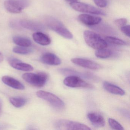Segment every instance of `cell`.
<instances>
[{"instance_id": "16", "label": "cell", "mask_w": 130, "mask_h": 130, "mask_svg": "<svg viewBox=\"0 0 130 130\" xmlns=\"http://www.w3.org/2000/svg\"><path fill=\"white\" fill-rule=\"evenodd\" d=\"M32 38L36 42L44 46L48 45L51 42V38L48 36L41 32L34 33Z\"/></svg>"}, {"instance_id": "19", "label": "cell", "mask_w": 130, "mask_h": 130, "mask_svg": "<svg viewBox=\"0 0 130 130\" xmlns=\"http://www.w3.org/2000/svg\"><path fill=\"white\" fill-rule=\"evenodd\" d=\"M13 41L16 44L22 47H28L32 44L31 41L30 39L22 36H14L13 38Z\"/></svg>"}, {"instance_id": "30", "label": "cell", "mask_w": 130, "mask_h": 130, "mask_svg": "<svg viewBox=\"0 0 130 130\" xmlns=\"http://www.w3.org/2000/svg\"><path fill=\"white\" fill-rule=\"evenodd\" d=\"M67 1H71V2H74V1H76L77 0H67Z\"/></svg>"}, {"instance_id": "18", "label": "cell", "mask_w": 130, "mask_h": 130, "mask_svg": "<svg viewBox=\"0 0 130 130\" xmlns=\"http://www.w3.org/2000/svg\"><path fill=\"white\" fill-rule=\"evenodd\" d=\"M60 72L65 75H75L78 76H83L88 79H93L96 78L95 77L93 74L89 73H81L70 69H60Z\"/></svg>"}, {"instance_id": "2", "label": "cell", "mask_w": 130, "mask_h": 130, "mask_svg": "<svg viewBox=\"0 0 130 130\" xmlns=\"http://www.w3.org/2000/svg\"><path fill=\"white\" fill-rule=\"evenodd\" d=\"M47 26L52 30L68 39H73V35L70 31L59 20L54 18H50L47 20Z\"/></svg>"}, {"instance_id": "7", "label": "cell", "mask_w": 130, "mask_h": 130, "mask_svg": "<svg viewBox=\"0 0 130 130\" xmlns=\"http://www.w3.org/2000/svg\"><path fill=\"white\" fill-rule=\"evenodd\" d=\"M28 0H6L4 6L6 9L9 12L19 13L28 6Z\"/></svg>"}, {"instance_id": "12", "label": "cell", "mask_w": 130, "mask_h": 130, "mask_svg": "<svg viewBox=\"0 0 130 130\" xmlns=\"http://www.w3.org/2000/svg\"><path fill=\"white\" fill-rule=\"evenodd\" d=\"M87 118L92 124L96 127H102L105 124L104 117L99 113L90 112L87 114Z\"/></svg>"}, {"instance_id": "21", "label": "cell", "mask_w": 130, "mask_h": 130, "mask_svg": "<svg viewBox=\"0 0 130 130\" xmlns=\"http://www.w3.org/2000/svg\"><path fill=\"white\" fill-rule=\"evenodd\" d=\"M95 54L96 57L102 59H105L111 57L112 52L109 49L104 48L96 50Z\"/></svg>"}, {"instance_id": "29", "label": "cell", "mask_w": 130, "mask_h": 130, "mask_svg": "<svg viewBox=\"0 0 130 130\" xmlns=\"http://www.w3.org/2000/svg\"><path fill=\"white\" fill-rule=\"evenodd\" d=\"M2 107V101L1 99H0V111L1 110V108Z\"/></svg>"}, {"instance_id": "17", "label": "cell", "mask_w": 130, "mask_h": 130, "mask_svg": "<svg viewBox=\"0 0 130 130\" xmlns=\"http://www.w3.org/2000/svg\"><path fill=\"white\" fill-rule=\"evenodd\" d=\"M103 87L105 90L112 94L123 96L125 93L124 90L121 87L108 82L103 83Z\"/></svg>"}, {"instance_id": "27", "label": "cell", "mask_w": 130, "mask_h": 130, "mask_svg": "<svg viewBox=\"0 0 130 130\" xmlns=\"http://www.w3.org/2000/svg\"><path fill=\"white\" fill-rule=\"evenodd\" d=\"M130 25H125L122 27H120V29L122 32L126 36L130 38Z\"/></svg>"}, {"instance_id": "26", "label": "cell", "mask_w": 130, "mask_h": 130, "mask_svg": "<svg viewBox=\"0 0 130 130\" xmlns=\"http://www.w3.org/2000/svg\"><path fill=\"white\" fill-rule=\"evenodd\" d=\"M115 24L119 27H121L127 25V20L125 18H121L115 21Z\"/></svg>"}, {"instance_id": "13", "label": "cell", "mask_w": 130, "mask_h": 130, "mask_svg": "<svg viewBox=\"0 0 130 130\" xmlns=\"http://www.w3.org/2000/svg\"><path fill=\"white\" fill-rule=\"evenodd\" d=\"M42 63L48 65L57 66L60 64L61 60L54 54L51 53H46L44 54L41 58Z\"/></svg>"}, {"instance_id": "5", "label": "cell", "mask_w": 130, "mask_h": 130, "mask_svg": "<svg viewBox=\"0 0 130 130\" xmlns=\"http://www.w3.org/2000/svg\"><path fill=\"white\" fill-rule=\"evenodd\" d=\"M70 6L72 9L77 12L99 15H106V13L104 11L87 4L74 1L71 2Z\"/></svg>"}, {"instance_id": "23", "label": "cell", "mask_w": 130, "mask_h": 130, "mask_svg": "<svg viewBox=\"0 0 130 130\" xmlns=\"http://www.w3.org/2000/svg\"><path fill=\"white\" fill-rule=\"evenodd\" d=\"M13 51L14 53L19 54L26 55L31 53L32 51L31 48L26 47L19 46L14 47L13 49Z\"/></svg>"}, {"instance_id": "11", "label": "cell", "mask_w": 130, "mask_h": 130, "mask_svg": "<svg viewBox=\"0 0 130 130\" xmlns=\"http://www.w3.org/2000/svg\"><path fill=\"white\" fill-rule=\"evenodd\" d=\"M78 19L82 23L88 26H93L98 25L102 20V18L99 17L86 14L79 15Z\"/></svg>"}, {"instance_id": "3", "label": "cell", "mask_w": 130, "mask_h": 130, "mask_svg": "<svg viewBox=\"0 0 130 130\" xmlns=\"http://www.w3.org/2000/svg\"><path fill=\"white\" fill-rule=\"evenodd\" d=\"M24 80L34 86L42 87L47 83L48 76L46 73L40 72L37 74L26 73L23 75Z\"/></svg>"}, {"instance_id": "4", "label": "cell", "mask_w": 130, "mask_h": 130, "mask_svg": "<svg viewBox=\"0 0 130 130\" xmlns=\"http://www.w3.org/2000/svg\"><path fill=\"white\" fill-rule=\"evenodd\" d=\"M39 98L48 102L54 108L58 110H62L65 108L64 102L58 96L55 94L47 92L40 90L36 93Z\"/></svg>"}, {"instance_id": "10", "label": "cell", "mask_w": 130, "mask_h": 130, "mask_svg": "<svg viewBox=\"0 0 130 130\" xmlns=\"http://www.w3.org/2000/svg\"><path fill=\"white\" fill-rule=\"evenodd\" d=\"M9 63L12 67L19 70L31 71L33 70V68L31 65L24 63L20 60L13 57L9 58Z\"/></svg>"}, {"instance_id": "22", "label": "cell", "mask_w": 130, "mask_h": 130, "mask_svg": "<svg viewBox=\"0 0 130 130\" xmlns=\"http://www.w3.org/2000/svg\"><path fill=\"white\" fill-rule=\"evenodd\" d=\"M105 40L106 42L111 44L118 45H125L127 44V43L124 41L112 36H106L105 38Z\"/></svg>"}, {"instance_id": "9", "label": "cell", "mask_w": 130, "mask_h": 130, "mask_svg": "<svg viewBox=\"0 0 130 130\" xmlns=\"http://www.w3.org/2000/svg\"><path fill=\"white\" fill-rule=\"evenodd\" d=\"M71 61L74 64L86 69L96 70L102 68L100 64L88 59L76 58L71 59Z\"/></svg>"}, {"instance_id": "28", "label": "cell", "mask_w": 130, "mask_h": 130, "mask_svg": "<svg viewBox=\"0 0 130 130\" xmlns=\"http://www.w3.org/2000/svg\"><path fill=\"white\" fill-rule=\"evenodd\" d=\"M4 57L1 52H0V63H1L3 61Z\"/></svg>"}, {"instance_id": "15", "label": "cell", "mask_w": 130, "mask_h": 130, "mask_svg": "<svg viewBox=\"0 0 130 130\" xmlns=\"http://www.w3.org/2000/svg\"><path fill=\"white\" fill-rule=\"evenodd\" d=\"M2 81L5 84L12 88L19 90L25 89L24 85L19 80L9 76H4L2 77Z\"/></svg>"}, {"instance_id": "14", "label": "cell", "mask_w": 130, "mask_h": 130, "mask_svg": "<svg viewBox=\"0 0 130 130\" xmlns=\"http://www.w3.org/2000/svg\"><path fill=\"white\" fill-rule=\"evenodd\" d=\"M21 27L32 31H40L44 29L42 25L36 22L27 20L19 21Z\"/></svg>"}, {"instance_id": "25", "label": "cell", "mask_w": 130, "mask_h": 130, "mask_svg": "<svg viewBox=\"0 0 130 130\" xmlns=\"http://www.w3.org/2000/svg\"><path fill=\"white\" fill-rule=\"evenodd\" d=\"M94 3L100 7H106L108 4V0H93Z\"/></svg>"}, {"instance_id": "6", "label": "cell", "mask_w": 130, "mask_h": 130, "mask_svg": "<svg viewBox=\"0 0 130 130\" xmlns=\"http://www.w3.org/2000/svg\"><path fill=\"white\" fill-rule=\"evenodd\" d=\"M55 127L58 130H89L91 128L84 124L66 120L59 119L55 123Z\"/></svg>"}, {"instance_id": "8", "label": "cell", "mask_w": 130, "mask_h": 130, "mask_svg": "<svg viewBox=\"0 0 130 130\" xmlns=\"http://www.w3.org/2000/svg\"><path fill=\"white\" fill-rule=\"evenodd\" d=\"M63 83L67 86L72 88H94L92 85L84 81L79 77L75 75H70L67 77L64 80Z\"/></svg>"}, {"instance_id": "20", "label": "cell", "mask_w": 130, "mask_h": 130, "mask_svg": "<svg viewBox=\"0 0 130 130\" xmlns=\"http://www.w3.org/2000/svg\"><path fill=\"white\" fill-rule=\"evenodd\" d=\"M9 101L13 105L17 108L24 106L27 102L26 99L22 97H11L9 99Z\"/></svg>"}, {"instance_id": "24", "label": "cell", "mask_w": 130, "mask_h": 130, "mask_svg": "<svg viewBox=\"0 0 130 130\" xmlns=\"http://www.w3.org/2000/svg\"><path fill=\"white\" fill-rule=\"evenodd\" d=\"M108 122L109 126L112 128L114 130H122L124 129L123 126L121 125V124L113 119H109Z\"/></svg>"}, {"instance_id": "1", "label": "cell", "mask_w": 130, "mask_h": 130, "mask_svg": "<svg viewBox=\"0 0 130 130\" xmlns=\"http://www.w3.org/2000/svg\"><path fill=\"white\" fill-rule=\"evenodd\" d=\"M83 36L85 42L93 49L97 50L108 47L105 40L94 32L86 30L84 32Z\"/></svg>"}]
</instances>
